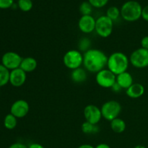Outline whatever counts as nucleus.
Here are the masks:
<instances>
[{"label": "nucleus", "mask_w": 148, "mask_h": 148, "mask_svg": "<svg viewBox=\"0 0 148 148\" xmlns=\"http://www.w3.org/2000/svg\"><path fill=\"white\" fill-rule=\"evenodd\" d=\"M121 16L127 22H135L142 17L143 7L137 1H128L121 8Z\"/></svg>", "instance_id": "nucleus-3"}, {"label": "nucleus", "mask_w": 148, "mask_h": 148, "mask_svg": "<svg viewBox=\"0 0 148 148\" xmlns=\"http://www.w3.org/2000/svg\"><path fill=\"white\" fill-rule=\"evenodd\" d=\"M108 57L103 51L90 49L84 53L83 65L88 72L98 73L107 66Z\"/></svg>", "instance_id": "nucleus-1"}, {"label": "nucleus", "mask_w": 148, "mask_h": 148, "mask_svg": "<svg viewBox=\"0 0 148 148\" xmlns=\"http://www.w3.org/2000/svg\"><path fill=\"white\" fill-rule=\"evenodd\" d=\"M30 111L29 103L25 100H17L14 101L10 108V114L17 119H22L25 117Z\"/></svg>", "instance_id": "nucleus-11"}, {"label": "nucleus", "mask_w": 148, "mask_h": 148, "mask_svg": "<svg viewBox=\"0 0 148 148\" xmlns=\"http://www.w3.org/2000/svg\"><path fill=\"white\" fill-rule=\"evenodd\" d=\"M130 65V58L121 51H116L108 57L107 67L116 75L127 72Z\"/></svg>", "instance_id": "nucleus-2"}, {"label": "nucleus", "mask_w": 148, "mask_h": 148, "mask_svg": "<svg viewBox=\"0 0 148 148\" xmlns=\"http://www.w3.org/2000/svg\"><path fill=\"white\" fill-rule=\"evenodd\" d=\"M145 93V88L140 83H133L128 89L126 90L127 96L132 99H137L143 96Z\"/></svg>", "instance_id": "nucleus-15"}, {"label": "nucleus", "mask_w": 148, "mask_h": 148, "mask_svg": "<svg viewBox=\"0 0 148 148\" xmlns=\"http://www.w3.org/2000/svg\"><path fill=\"white\" fill-rule=\"evenodd\" d=\"M114 21L106 15H102L98 17L95 22V31L100 37L106 38L113 33Z\"/></svg>", "instance_id": "nucleus-6"}, {"label": "nucleus", "mask_w": 148, "mask_h": 148, "mask_svg": "<svg viewBox=\"0 0 148 148\" xmlns=\"http://www.w3.org/2000/svg\"><path fill=\"white\" fill-rule=\"evenodd\" d=\"M111 89L112 90L114 91V92H119L120 90H121V88H120L119 85L118 84H117L116 82V83L114 84V85H113V87L111 88Z\"/></svg>", "instance_id": "nucleus-32"}, {"label": "nucleus", "mask_w": 148, "mask_h": 148, "mask_svg": "<svg viewBox=\"0 0 148 148\" xmlns=\"http://www.w3.org/2000/svg\"><path fill=\"white\" fill-rule=\"evenodd\" d=\"M77 148H95V147H93L92 145L90 144H83L81 145L80 146H79Z\"/></svg>", "instance_id": "nucleus-34"}, {"label": "nucleus", "mask_w": 148, "mask_h": 148, "mask_svg": "<svg viewBox=\"0 0 148 148\" xmlns=\"http://www.w3.org/2000/svg\"><path fill=\"white\" fill-rule=\"evenodd\" d=\"M116 82L120 86L121 89H128L134 82H133V77L130 72H124L123 73L116 75Z\"/></svg>", "instance_id": "nucleus-14"}, {"label": "nucleus", "mask_w": 148, "mask_h": 148, "mask_svg": "<svg viewBox=\"0 0 148 148\" xmlns=\"http://www.w3.org/2000/svg\"><path fill=\"white\" fill-rule=\"evenodd\" d=\"M38 62L36 59L32 56H27V57L23 58L20 68L26 73L27 72L29 73L36 70Z\"/></svg>", "instance_id": "nucleus-16"}, {"label": "nucleus", "mask_w": 148, "mask_h": 148, "mask_svg": "<svg viewBox=\"0 0 148 148\" xmlns=\"http://www.w3.org/2000/svg\"><path fill=\"white\" fill-rule=\"evenodd\" d=\"M18 7L23 12H29L33 8V1L31 0H18Z\"/></svg>", "instance_id": "nucleus-25"}, {"label": "nucleus", "mask_w": 148, "mask_h": 148, "mask_svg": "<svg viewBox=\"0 0 148 148\" xmlns=\"http://www.w3.org/2000/svg\"><path fill=\"white\" fill-rule=\"evenodd\" d=\"M109 0H88L90 4L95 8H101L108 4Z\"/></svg>", "instance_id": "nucleus-26"}, {"label": "nucleus", "mask_w": 148, "mask_h": 148, "mask_svg": "<svg viewBox=\"0 0 148 148\" xmlns=\"http://www.w3.org/2000/svg\"><path fill=\"white\" fill-rule=\"evenodd\" d=\"M87 78H88V75L85 69L79 67L72 71L71 79L75 83H82L86 81Z\"/></svg>", "instance_id": "nucleus-17"}, {"label": "nucleus", "mask_w": 148, "mask_h": 148, "mask_svg": "<svg viewBox=\"0 0 148 148\" xmlns=\"http://www.w3.org/2000/svg\"><path fill=\"white\" fill-rule=\"evenodd\" d=\"M81 130L85 134H94L99 132L98 124H93L85 121L81 126Z\"/></svg>", "instance_id": "nucleus-19"}, {"label": "nucleus", "mask_w": 148, "mask_h": 148, "mask_svg": "<svg viewBox=\"0 0 148 148\" xmlns=\"http://www.w3.org/2000/svg\"><path fill=\"white\" fill-rule=\"evenodd\" d=\"M95 148H111V147L106 143H100L98 145L95 146Z\"/></svg>", "instance_id": "nucleus-33"}, {"label": "nucleus", "mask_w": 148, "mask_h": 148, "mask_svg": "<svg viewBox=\"0 0 148 148\" xmlns=\"http://www.w3.org/2000/svg\"><path fill=\"white\" fill-rule=\"evenodd\" d=\"M83 115L86 121L93 124H98L103 118L101 108L93 104H89L85 107Z\"/></svg>", "instance_id": "nucleus-10"}, {"label": "nucleus", "mask_w": 148, "mask_h": 148, "mask_svg": "<svg viewBox=\"0 0 148 148\" xmlns=\"http://www.w3.org/2000/svg\"><path fill=\"white\" fill-rule=\"evenodd\" d=\"M27 79V73L20 68L10 71V83L15 88L23 86Z\"/></svg>", "instance_id": "nucleus-13"}, {"label": "nucleus", "mask_w": 148, "mask_h": 148, "mask_svg": "<svg viewBox=\"0 0 148 148\" xmlns=\"http://www.w3.org/2000/svg\"><path fill=\"white\" fill-rule=\"evenodd\" d=\"M140 44H141V48L148 50V36H145L142 38Z\"/></svg>", "instance_id": "nucleus-28"}, {"label": "nucleus", "mask_w": 148, "mask_h": 148, "mask_svg": "<svg viewBox=\"0 0 148 148\" xmlns=\"http://www.w3.org/2000/svg\"><path fill=\"white\" fill-rule=\"evenodd\" d=\"M130 63L137 69H144L148 66V50L143 48L134 50L130 56Z\"/></svg>", "instance_id": "nucleus-7"}, {"label": "nucleus", "mask_w": 148, "mask_h": 148, "mask_svg": "<svg viewBox=\"0 0 148 148\" xmlns=\"http://www.w3.org/2000/svg\"><path fill=\"white\" fill-rule=\"evenodd\" d=\"M10 71L0 64V88L10 82Z\"/></svg>", "instance_id": "nucleus-20"}, {"label": "nucleus", "mask_w": 148, "mask_h": 148, "mask_svg": "<svg viewBox=\"0 0 148 148\" xmlns=\"http://www.w3.org/2000/svg\"><path fill=\"white\" fill-rule=\"evenodd\" d=\"M17 124V119L12 114L6 115L4 119V126L7 130H14Z\"/></svg>", "instance_id": "nucleus-21"}, {"label": "nucleus", "mask_w": 148, "mask_h": 148, "mask_svg": "<svg viewBox=\"0 0 148 148\" xmlns=\"http://www.w3.org/2000/svg\"><path fill=\"white\" fill-rule=\"evenodd\" d=\"M91 44H92V42L90 40V38L87 37L82 38L79 40V43H78V48H79L78 50L80 52L85 53V52L90 49Z\"/></svg>", "instance_id": "nucleus-22"}, {"label": "nucleus", "mask_w": 148, "mask_h": 148, "mask_svg": "<svg viewBox=\"0 0 148 148\" xmlns=\"http://www.w3.org/2000/svg\"><path fill=\"white\" fill-rule=\"evenodd\" d=\"M27 148H45L42 145L39 144V143H31L29 146H27Z\"/></svg>", "instance_id": "nucleus-31"}, {"label": "nucleus", "mask_w": 148, "mask_h": 148, "mask_svg": "<svg viewBox=\"0 0 148 148\" xmlns=\"http://www.w3.org/2000/svg\"><path fill=\"white\" fill-rule=\"evenodd\" d=\"M142 18L145 21L148 22V5L145 6L143 8V12H142Z\"/></svg>", "instance_id": "nucleus-29"}, {"label": "nucleus", "mask_w": 148, "mask_h": 148, "mask_svg": "<svg viewBox=\"0 0 148 148\" xmlns=\"http://www.w3.org/2000/svg\"><path fill=\"white\" fill-rule=\"evenodd\" d=\"M116 76L107 69H103L96 73L95 81L100 87L103 88H111L116 83Z\"/></svg>", "instance_id": "nucleus-8"}, {"label": "nucleus", "mask_w": 148, "mask_h": 148, "mask_svg": "<svg viewBox=\"0 0 148 148\" xmlns=\"http://www.w3.org/2000/svg\"><path fill=\"white\" fill-rule=\"evenodd\" d=\"M110 126L111 130L116 134H121L125 131L127 128V124L124 120L119 117L110 121Z\"/></svg>", "instance_id": "nucleus-18"}, {"label": "nucleus", "mask_w": 148, "mask_h": 148, "mask_svg": "<svg viewBox=\"0 0 148 148\" xmlns=\"http://www.w3.org/2000/svg\"><path fill=\"white\" fill-rule=\"evenodd\" d=\"M23 57L14 51H7L1 57V64L10 71L20 68Z\"/></svg>", "instance_id": "nucleus-9"}, {"label": "nucleus", "mask_w": 148, "mask_h": 148, "mask_svg": "<svg viewBox=\"0 0 148 148\" xmlns=\"http://www.w3.org/2000/svg\"><path fill=\"white\" fill-rule=\"evenodd\" d=\"M96 20L92 15H82L78 21V28L82 33L89 34L95 29Z\"/></svg>", "instance_id": "nucleus-12"}, {"label": "nucleus", "mask_w": 148, "mask_h": 148, "mask_svg": "<svg viewBox=\"0 0 148 148\" xmlns=\"http://www.w3.org/2000/svg\"><path fill=\"white\" fill-rule=\"evenodd\" d=\"M92 6L90 4L89 1H83L79 5V12L82 15H91L92 12Z\"/></svg>", "instance_id": "nucleus-24"}, {"label": "nucleus", "mask_w": 148, "mask_h": 148, "mask_svg": "<svg viewBox=\"0 0 148 148\" xmlns=\"http://www.w3.org/2000/svg\"><path fill=\"white\" fill-rule=\"evenodd\" d=\"M8 148H27V146L22 143H15L12 144Z\"/></svg>", "instance_id": "nucleus-30"}, {"label": "nucleus", "mask_w": 148, "mask_h": 148, "mask_svg": "<svg viewBox=\"0 0 148 148\" xmlns=\"http://www.w3.org/2000/svg\"><path fill=\"white\" fill-rule=\"evenodd\" d=\"M121 106L119 102L114 100L106 101L101 106V114L104 119L108 121L118 118L121 112Z\"/></svg>", "instance_id": "nucleus-4"}, {"label": "nucleus", "mask_w": 148, "mask_h": 148, "mask_svg": "<svg viewBox=\"0 0 148 148\" xmlns=\"http://www.w3.org/2000/svg\"><path fill=\"white\" fill-rule=\"evenodd\" d=\"M14 0H0V9H8L12 6Z\"/></svg>", "instance_id": "nucleus-27"}, {"label": "nucleus", "mask_w": 148, "mask_h": 148, "mask_svg": "<svg viewBox=\"0 0 148 148\" xmlns=\"http://www.w3.org/2000/svg\"><path fill=\"white\" fill-rule=\"evenodd\" d=\"M64 66L71 70L81 67L83 64V54L79 50L72 49L65 53L63 56Z\"/></svg>", "instance_id": "nucleus-5"}, {"label": "nucleus", "mask_w": 148, "mask_h": 148, "mask_svg": "<svg viewBox=\"0 0 148 148\" xmlns=\"http://www.w3.org/2000/svg\"><path fill=\"white\" fill-rule=\"evenodd\" d=\"M106 15L108 17H109L111 20L114 21V20H116L120 17V15H121V11H120V10L118 7L113 6V7H109L107 10L106 14Z\"/></svg>", "instance_id": "nucleus-23"}]
</instances>
